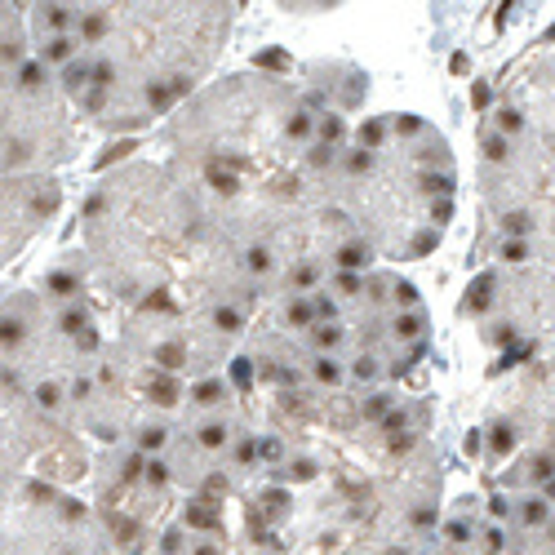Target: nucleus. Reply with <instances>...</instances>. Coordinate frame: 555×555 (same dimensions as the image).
Listing matches in <instances>:
<instances>
[{
  "instance_id": "f257e3e1",
  "label": "nucleus",
  "mask_w": 555,
  "mask_h": 555,
  "mask_svg": "<svg viewBox=\"0 0 555 555\" xmlns=\"http://www.w3.org/2000/svg\"><path fill=\"white\" fill-rule=\"evenodd\" d=\"M369 258H374V249H369V245H360V240L338 249V267H342V271H351V276H356L360 267H369Z\"/></svg>"
},
{
  "instance_id": "f03ea898",
  "label": "nucleus",
  "mask_w": 555,
  "mask_h": 555,
  "mask_svg": "<svg viewBox=\"0 0 555 555\" xmlns=\"http://www.w3.org/2000/svg\"><path fill=\"white\" fill-rule=\"evenodd\" d=\"M520 507H525L520 520H525L529 529H537V525H546V520H551V502L546 498H529V502H520Z\"/></svg>"
},
{
  "instance_id": "7ed1b4c3",
  "label": "nucleus",
  "mask_w": 555,
  "mask_h": 555,
  "mask_svg": "<svg viewBox=\"0 0 555 555\" xmlns=\"http://www.w3.org/2000/svg\"><path fill=\"white\" fill-rule=\"evenodd\" d=\"M72 54H76V40L72 36H54V40H49L45 45V62H67V67H72Z\"/></svg>"
},
{
  "instance_id": "20e7f679",
  "label": "nucleus",
  "mask_w": 555,
  "mask_h": 555,
  "mask_svg": "<svg viewBox=\"0 0 555 555\" xmlns=\"http://www.w3.org/2000/svg\"><path fill=\"white\" fill-rule=\"evenodd\" d=\"M18 85H23L27 94L45 85V58H31V62H23V67H18Z\"/></svg>"
},
{
  "instance_id": "39448f33",
  "label": "nucleus",
  "mask_w": 555,
  "mask_h": 555,
  "mask_svg": "<svg viewBox=\"0 0 555 555\" xmlns=\"http://www.w3.org/2000/svg\"><path fill=\"white\" fill-rule=\"evenodd\" d=\"M489 449L498 453V458H502V453H511V449H515V427H511V422H498V427L489 431Z\"/></svg>"
},
{
  "instance_id": "423d86ee",
  "label": "nucleus",
  "mask_w": 555,
  "mask_h": 555,
  "mask_svg": "<svg viewBox=\"0 0 555 555\" xmlns=\"http://www.w3.org/2000/svg\"><path fill=\"white\" fill-rule=\"evenodd\" d=\"M227 440H231L227 422H205V427H200V444H205V449H223Z\"/></svg>"
},
{
  "instance_id": "0eeeda50",
  "label": "nucleus",
  "mask_w": 555,
  "mask_h": 555,
  "mask_svg": "<svg viewBox=\"0 0 555 555\" xmlns=\"http://www.w3.org/2000/svg\"><path fill=\"white\" fill-rule=\"evenodd\" d=\"M182 89H187V80H174V85H156V89H147V98H151V107H164V103H174Z\"/></svg>"
},
{
  "instance_id": "6e6552de",
  "label": "nucleus",
  "mask_w": 555,
  "mask_h": 555,
  "mask_svg": "<svg viewBox=\"0 0 555 555\" xmlns=\"http://www.w3.org/2000/svg\"><path fill=\"white\" fill-rule=\"evenodd\" d=\"M49 293L72 298V293H80V280H76V276H67V271H54V276H49Z\"/></svg>"
},
{
  "instance_id": "1a4fd4ad",
  "label": "nucleus",
  "mask_w": 555,
  "mask_h": 555,
  "mask_svg": "<svg viewBox=\"0 0 555 555\" xmlns=\"http://www.w3.org/2000/svg\"><path fill=\"white\" fill-rule=\"evenodd\" d=\"M223 396H227V386L218 382V378H209V382H200V386H196V405H218Z\"/></svg>"
},
{
  "instance_id": "9d476101",
  "label": "nucleus",
  "mask_w": 555,
  "mask_h": 555,
  "mask_svg": "<svg viewBox=\"0 0 555 555\" xmlns=\"http://www.w3.org/2000/svg\"><path fill=\"white\" fill-rule=\"evenodd\" d=\"M45 18H49V27H54L58 36H67V27L76 23V13H67V5H49V9H45Z\"/></svg>"
},
{
  "instance_id": "9b49d317",
  "label": "nucleus",
  "mask_w": 555,
  "mask_h": 555,
  "mask_svg": "<svg viewBox=\"0 0 555 555\" xmlns=\"http://www.w3.org/2000/svg\"><path fill=\"white\" fill-rule=\"evenodd\" d=\"M58 325H62V333H80V329H89V315H85V307H67Z\"/></svg>"
},
{
  "instance_id": "f8f14e48",
  "label": "nucleus",
  "mask_w": 555,
  "mask_h": 555,
  "mask_svg": "<svg viewBox=\"0 0 555 555\" xmlns=\"http://www.w3.org/2000/svg\"><path fill=\"white\" fill-rule=\"evenodd\" d=\"M311 320H315V302H307V298L289 302V325H311Z\"/></svg>"
},
{
  "instance_id": "ddd939ff",
  "label": "nucleus",
  "mask_w": 555,
  "mask_h": 555,
  "mask_svg": "<svg viewBox=\"0 0 555 555\" xmlns=\"http://www.w3.org/2000/svg\"><path fill=\"white\" fill-rule=\"evenodd\" d=\"M502 231H507V235H529L533 231V218L529 213H507V218H502Z\"/></svg>"
},
{
  "instance_id": "4468645a",
  "label": "nucleus",
  "mask_w": 555,
  "mask_h": 555,
  "mask_svg": "<svg viewBox=\"0 0 555 555\" xmlns=\"http://www.w3.org/2000/svg\"><path fill=\"white\" fill-rule=\"evenodd\" d=\"M315 378H320V382H342V369H338V360H333V356H320V360H315Z\"/></svg>"
},
{
  "instance_id": "2eb2a0df",
  "label": "nucleus",
  "mask_w": 555,
  "mask_h": 555,
  "mask_svg": "<svg viewBox=\"0 0 555 555\" xmlns=\"http://www.w3.org/2000/svg\"><path fill=\"white\" fill-rule=\"evenodd\" d=\"M103 31H107V18H103V13H85V18H80V36H85V40H98Z\"/></svg>"
},
{
  "instance_id": "dca6fc26",
  "label": "nucleus",
  "mask_w": 555,
  "mask_h": 555,
  "mask_svg": "<svg viewBox=\"0 0 555 555\" xmlns=\"http://www.w3.org/2000/svg\"><path fill=\"white\" fill-rule=\"evenodd\" d=\"M378 142H382V120H364L360 125V147L364 151H378Z\"/></svg>"
},
{
  "instance_id": "f3484780",
  "label": "nucleus",
  "mask_w": 555,
  "mask_h": 555,
  "mask_svg": "<svg viewBox=\"0 0 555 555\" xmlns=\"http://www.w3.org/2000/svg\"><path fill=\"white\" fill-rule=\"evenodd\" d=\"M111 85H116V67L107 58H98L94 62V89H111Z\"/></svg>"
},
{
  "instance_id": "a211bd4d",
  "label": "nucleus",
  "mask_w": 555,
  "mask_h": 555,
  "mask_svg": "<svg viewBox=\"0 0 555 555\" xmlns=\"http://www.w3.org/2000/svg\"><path fill=\"white\" fill-rule=\"evenodd\" d=\"M338 342H342V329H338V325H315V347L333 351Z\"/></svg>"
},
{
  "instance_id": "6ab92c4d",
  "label": "nucleus",
  "mask_w": 555,
  "mask_h": 555,
  "mask_svg": "<svg viewBox=\"0 0 555 555\" xmlns=\"http://www.w3.org/2000/svg\"><path fill=\"white\" fill-rule=\"evenodd\" d=\"M213 325L223 329V333H235V329H240V311H235V307H218L213 311Z\"/></svg>"
},
{
  "instance_id": "aec40b11",
  "label": "nucleus",
  "mask_w": 555,
  "mask_h": 555,
  "mask_svg": "<svg viewBox=\"0 0 555 555\" xmlns=\"http://www.w3.org/2000/svg\"><path fill=\"white\" fill-rule=\"evenodd\" d=\"M0 338H5V347H18V342H23V320H18V315H5V325H0Z\"/></svg>"
},
{
  "instance_id": "412c9836",
  "label": "nucleus",
  "mask_w": 555,
  "mask_h": 555,
  "mask_svg": "<svg viewBox=\"0 0 555 555\" xmlns=\"http://www.w3.org/2000/svg\"><path fill=\"white\" fill-rule=\"evenodd\" d=\"M160 444H164V427H147L138 435V453H156Z\"/></svg>"
},
{
  "instance_id": "4be33fe9",
  "label": "nucleus",
  "mask_w": 555,
  "mask_h": 555,
  "mask_svg": "<svg viewBox=\"0 0 555 555\" xmlns=\"http://www.w3.org/2000/svg\"><path fill=\"white\" fill-rule=\"evenodd\" d=\"M484 156H489V160H507L511 156V142L502 138V133H493V138H484Z\"/></svg>"
},
{
  "instance_id": "5701e85b",
  "label": "nucleus",
  "mask_w": 555,
  "mask_h": 555,
  "mask_svg": "<svg viewBox=\"0 0 555 555\" xmlns=\"http://www.w3.org/2000/svg\"><path fill=\"white\" fill-rule=\"evenodd\" d=\"M351 378H360V382H374V378H378V360H374V356H360L356 364H351Z\"/></svg>"
},
{
  "instance_id": "b1692460",
  "label": "nucleus",
  "mask_w": 555,
  "mask_h": 555,
  "mask_svg": "<svg viewBox=\"0 0 555 555\" xmlns=\"http://www.w3.org/2000/svg\"><path fill=\"white\" fill-rule=\"evenodd\" d=\"M489 289H493V276H480V280H476V298H471V311H484V307H489Z\"/></svg>"
},
{
  "instance_id": "393cba45",
  "label": "nucleus",
  "mask_w": 555,
  "mask_h": 555,
  "mask_svg": "<svg viewBox=\"0 0 555 555\" xmlns=\"http://www.w3.org/2000/svg\"><path fill=\"white\" fill-rule=\"evenodd\" d=\"M231 378H235V386H240V391H249V382H254V369H249L245 356H240V360H231Z\"/></svg>"
},
{
  "instance_id": "a878e982",
  "label": "nucleus",
  "mask_w": 555,
  "mask_h": 555,
  "mask_svg": "<svg viewBox=\"0 0 555 555\" xmlns=\"http://www.w3.org/2000/svg\"><path fill=\"white\" fill-rule=\"evenodd\" d=\"M396 333H400V338H417V333H422V315H400Z\"/></svg>"
},
{
  "instance_id": "bb28decb",
  "label": "nucleus",
  "mask_w": 555,
  "mask_h": 555,
  "mask_svg": "<svg viewBox=\"0 0 555 555\" xmlns=\"http://www.w3.org/2000/svg\"><path fill=\"white\" fill-rule=\"evenodd\" d=\"M320 138H325V147H333V142L342 138V120H338V116H329V120H320Z\"/></svg>"
},
{
  "instance_id": "cd10ccee",
  "label": "nucleus",
  "mask_w": 555,
  "mask_h": 555,
  "mask_svg": "<svg viewBox=\"0 0 555 555\" xmlns=\"http://www.w3.org/2000/svg\"><path fill=\"white\" fill-rule=\"evenodd\" d=\"M347 169H351V174H369V169H374V151H364V147H360L356 156L347 160Z\"/></svg>"
},
{
  "instance_id": "c85d7f7f",
  "label": "nucleus",
  "mask_w": 555,
  "mask_h": 555,
  "mask_svg": "<svg viewBox=\"0 0 555 555\" xmlns=\"http://www.w3.org/2000/svg\"><path fill=\"white\" fill-rule=\"evenodd\" d=\"M435 245H440V231H422V235H417V240H413V258H422V254H431V249Z\"/></svg>"
},
{
  "instance_id": "c756f323",
  "label": "nucleus",
  "mask_w": 555,
  "mask_h": 555,
  "mask_svg": "<svg viewBox=\"0 0 555 555\" xmlns=\"http://www.w3.org/2000/svg\"><path fill=\"white\" fill-rule=\"evenodd\" d=\"M249 271H267V267H271V254H267V249L262 245H254V249H249Z\"/></svg>"
},
{
  "instance_id": "7c9ffc66",
  "label": "nucleus",
  "mask_w": 555,
  "mask_h": 555,
  "mask_svg": "<svg viewBox=\"0 0 555 555\" xmlns=\"http://www.w3.org/2000/svg\"><path fill=\"white\" fill-rule=\"evenodd\" d=\"M502 258H507V262H525V258H529L525 240H502Z\"/></svg>"
},
{
  "instance_id": "2f4dec72",
  "label": "nucleus",
  "mask_w": 555,
  "mask_h": 555,
  "mask_svg": "<svg viewBox=\"0 0 555 555\" xmlns=\"http://www.w3.org/2000/svg\"><path fill=\"white\" fill-rule=\"evenodd\" d=\"M529 476H533V480H542V484H546V480H555V458H537Z\"/></svg>"
},
{
  "instance_id": "473e14b6",
  "label": "nucleus",
  "mask_w": 555,
  "mask_h": 555,
  "mask_svg": "<svg viewBox=\"0 0 555 555\" xmlns=\"http://www.w3.org/2000/svg\"><path fill=\"white\" fill-rule=\"evenodd\" d=\"M386 409H391V396H369V405H364V417H382Z\"/></svg>"
},
{
  "instance_id": "72a5a7b5",
  "label": "nucleus",
  "mask_w": 555,
  "mask_h": 555,
  "mask_svg": "<svg viewBox=\"0 0 555 555\" xmlns=\"http://www.w3.org/2000/svg\"><path fill=\"white\" fill-rule=\"evenodd\" d=\"M147 480H151V484H164V480H169V466H164L160 458H151V462H147Z\"/></svg>"
},
{
  "instance_id": "f704fd0d",
  "label": "nucleus",
  "mask_w": 555,
  "mask_h": 555,
  "mask_svg": "<svg viewBox=\"0 0 555 555\" xmlns=\"http://www.w3.org/2000/svg\"><path fill=\"white\" fill-rule=\"evenodd\" d=\"M307 133H311V116H293V120H289V138H307Z\"/></svg>"
},
{
  "instance_id": "c9c22d12",
  "label": "nucleus",
  "mask_w": 555,
  "mask_h": 555,
  "mask_svg": "<svg viewBox=\"0 0 555 555\" xmlns=\"http://www.w3.org/2000/svg\"><path fill=\"white\" fill-rule=\"evenodd\" d=\"M396 298H400V302H405V307H413V302H417V284H409V280H400V284H396Z\"/></svg>"
},
{
  "instance_id": "e433bc0d",
  "label": "nucleus",
  "mask_w": 555,
  "mask_h": 555,
  "mask_svg": "<svg viewBox=\"0 0 555 555\" xmlns=\"http://www.w3.org/2000/svg\"><path fill=\"white\" fill-rule=\"evenodd\" d=\"M36 400H40L45 409H54V405H58V386H54V382H45L40 391H36Z\"/></svg>"
},
{
  "instance_id": "4c0bfd02",
  "label": "nucleus",
  "mask_w": 555,
  "mask_h": 555,
  "mask_svg": "<svg viewBox=\"0 0 555 555\" xmlns=\"http://www.w3.org/2000/svg\"><path fill=\"white\" fill-rule=\"evenodd\" d=\"M502 133H520V125H525V120H520V111H502Z\"/></svg>"
},
{
  "instance_id": "58836bf2",
  "label": "nucleus",
  "mask_w": 555,
  "mask_h": 555,
  "mask_svg": "<svg viewBox=\"0 0 555 555\" xmlns=\"http://www.w3.org/2000/svg\"><path fill=\"white\" fill-rule=\"evenodd\" d=\"M409 520H413L417 529H431V525H435V511H431V507H422V511H413Z\"/></svg>"
},
{
  "instance_id": "ea45409f",
  "label": "nucleus",
  "mask_w": 555,
  "mask_h": 555,
  "mask_svg": "<svg viewBox=\"0 0 555 555\" xmlns=\"http://www.w3.org/2000/svg\"><path fill=\"white\" fill-rule=\"evenodd\" d=\"M235 458H240V462H254V458H258V440H245L240 449H235Z\"/></svg>"
},
{
  "instance_id": "a19ab883",
  "label": "nucleus",
  "mask_w": 555,
  "mask_h": 555,
  "mask_svg": "<svg viewBox=\"0 0 555 555\" xmlns=\"http://www.w3.org/2000/svg\"><path fill=\"white\" fill-rule=\"evenodd\" d=\"M396 129H400V133H417V129H422V120H417V116H400Z\"/></svg>"
},
{
  "instance_id": "79ce46f5",
  "label": "nucleus",
  "mask_w": 555,
  "mask_h": 555,
  "mask_svg": "<svg viewBox=\"0 0 555 555\" xmlns=\"http://www.w3.org/2000/svg\"><path fill=\"white\" fill-rule=\"evenodd\" d=\"M360 284H364V280H360V276H351V271H342V276H338V289H347V293H356Z\"/></svg>"
},
{
  "instance_id": "37998d69",
  "label": "nucleus",
  "mask_w": 555,
  "mask_h": 555,
  "mask_svg": "<svg viewBox=\"0 0 555 555\" xmlns=\"http://www.w3.org/2000/svg\"><path fill=\"white\" fill-rule=\"evenodd\" d=\"M489 515H493V520L511 515V502H507V498H493V502H489Z\"/></svg>"
},
{
  "instance_id": "c03bdc74",
  "label": "nucleus",
  "mask_w": 555,
  "mask_h": 555,
  "mask_svg": "<svg viewBox=\"0 0 555 555\" xmlns=\"http://www.w3.org/2000/svg\"><path fill=\"white\" fill-rule=\"evenodd\" d=\"M209 178L218 182V191H235V178H231V174H218V169H209Z\"/></svg>"
},
{
  "instance_id": "a18cd8bd",
  "label": "nucleus",
  "mask_w": 555,
  "mask_h": 555,
  "mask_svg": "<svg viewBox=\"0 0 555 555\" xmlns=\"http://www.w3.org/2000/svg\"><path fill=\"white\" fill-rule=\"evenodd\" d=\"M311 280H315V267H298V271H293V284H302V289H307Z\"/></svg>"
},
{
  "instance_id": "49530a36",
  "label": "nucleus",
  "mask_w": 555,
  "mask_h": 555,
  "mask_svg": "<svg viewBox=\"0 0 555 555\" xmlns=\"http://www.w3.org/2000/svg\"><path fill=\"white\" fill-rule=\"evenodd\" d=\"M444 533H449V537H453V542H466V533H471V529H466V525H462V520H453V525H449V529H444Z\"/></svg>"
},
{
  "instance_id": "de8ad7c7",
  "label": "nucleus",
  "mask_w": 555,
  "mask_h": 555,
  "mask_svg": "<svg viewBox=\"0 0 555 555\" xmlns=\"http://www.w3.org/2000/svg\"><path fill=\"white\" fill-rule=\"evenodd\" d=\"M311 302H315V315H325V320L333 325V302L329 298H311Z\"/></svg>"
},
{
  "instance_id": "09e8293b",
  "label": "nucleus",
  "mask_w": 555,
  "mask_h": 555,
  "mask_svg": "<svg viewBox=\"0 0 555 555\" xmlns=\"http://www.w3.org/2000/svg\"><path fill=\"white\" fill-rule=\"evenodd\" d=\"M333 160V147H315L311 151V164H329Z\"/></svg>"
},
{
  "instance_id": "8fccbe9b",
  "label": "nucleus",
  "mask_w": 555,
  "mask_h": 555,
  "mask_svg": "<svg viewBox=\"0 0 555 555\" xmlns=\"http://www.w3.org/2000/svg\"><path fill=\"white\" fill-rule=\"evenodd\" d=\"M187 520H191V525H218V515H213V511H191Z\"/></svg>"
},
{
  "instance_id": "3c124183",
  "label": "nucleus",
  "mask_w": 555,
  "mask_h": 555,
  "mask_svg": "<svg viewBox=\"0 0 555 555\" xmlns=\"http://www.w3.org/2000/svg\"><path fill=\"white\" fill-rule=\"evenodd\" d=\"M484 546H489V551H502V529H489V533H484Z\"/></svg>"
},
{
  "instance_id": "603ef678",
  "label": "nucleus",
  "mask_w": 555,
  "mask_h": 555,
  "mask_svg": "<svg viewBox=\"0 0 555 555\" xmlns=\"http://www.w3.org/2000/svg\"><path fill=\"white\" fill-rule=\"evenodd\" d=\"M276 453H280L276 440H262V444H258V458H276Z\"/></svg>"
},
{
  "instance_id": "864d4df0",
  "label": "nucleus",
  "mask_w": 555,
  "mask_h": 555,
  "mask_svg": "<svg viewBox=\"0 0 555 555\" xmlns=\"http://www.w3.org/2000/svg\"><path fill=\"white\" fill-rule=\"evenodd\" d=\"M382 427H386V431H396V427H405V409H396V413H391V417H386V422H382Z\"/></svg>"
},
{
  "instance_id": "5fc2aeb1",
  "label": "nucleus",
  "mask_w": 555,
  "mask_h": 555,
  "mask_svg": "<svg viewBox=\"0 0 555 555\" xmlns=\"http://www.w3.org/2000/svg\"><path fill=\"white\" fill-rule=\"evenodd\" d=\"M160 360L174 369V360H182V351H178V347H164V351H160Z\"/></svg>"
},
{
  "instance_id": "6e6d98bb",
  "label": "nucleus",
  "mask_w": 555,
  "mask_h": 555,
  "mask_svg": "<svg viewBox=\"0 0 555 555\" xmlns=\"http://www.w3.org/2000/svg\"><path fill=\"white\" fill-rule=\"evenodd\" d=\"M178 542H182V533H178V529H174V533H164V551H169V555L178 551Z\"/></svg>"
},
{
  "instance_id": "4d7b16f0",
  "label": "nucleus",
  "mask_w": 555,
  "mask_h": 555,
  "mask_svg": "<svg viewBox=\"0 0 555 555\" xmlns=\"http://www.w3.org/2000/svg\"><path fill=\"white\" fill-rule=\"evenodd\" d=\"M462 449H466V453H480V431H471V435H466V444H462Z\"/></svg>"
},
{
  "instance_id": "13d9d810",
  "label": "nucleus",
  "mask_w": 555,
  "mask_h": 555,
  "mask_svg": "<svg viewBox=\"0 0 555 555\" xmlns=\"http://www.w3.org/2000/svg\"><path fill=\"white\" fill-rule=\"evenodd\" d=\"M542 498H546V502H555V480H546V489H542Z\"/></svg>"
},
{
  "instance_id": "bf43d9fd",
  "label": "nucleus",
  "mask_w": 555,
  "mask_h": 555,
  "mask_svg": "<svg viewBox=\"0 0 555 555\" xmlns=\"http://www.w3.org/2000/svg\"><path fill=\"white\" fill-rule=\"evenodd\" d=\"M196 555H218V551H213V546H200V551H196Z\"/></svg>"
}]
</instances>
